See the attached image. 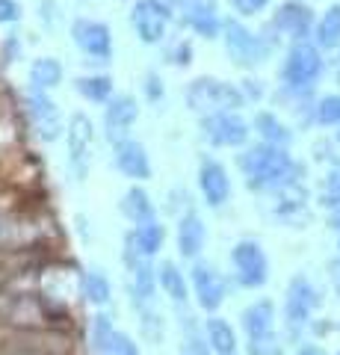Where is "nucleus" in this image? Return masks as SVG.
Segmentation results:
<instances>
[{
    "instance_id": "obj_1",
    "label": "nucleus",
    "mask_w": 340,
    "mask_h": 355,
    "mask_svg": "<svg viewBox=\"0 0 340 355\" xmlns=\"http://www.w3.org/2000/svg\"><path fill=\"white\" fill-rule=\"evenodd\" d=\"M237 169L243 172L246 187L255 193H276L281 187L305 178V166L293 160L290 148H278L269 142H258L237 154Z\"/></svg>"
},
{
    "instance_id": "obj_2",
    "label": "nucleus",
    "mask_w": 340,
    "mask_h": 355,
    "mask_svg": "<svg viewBox=\"0 0 340 355\" xmlns=\"http://www.w3.org/2000/svg\"><path fill=\"white\" fill-rule=\"evenodd\" d=\"M320 291L308 275L296 272L287 282V291H284V335L293 343H302V335L311 329L314 311L320 308Z\"/></svg>"
},
{
    "instance_id": "obj_3",
    "label": "nucleus",
    "mask_w": 340,
    "mask_h": 355,
    "mask_svg": "<svg viewBox=\"0 0 340 355\" xmlns=\"http://www.w3.org/2000/svg\"><path fill=\"white\" fill-rule=\"evenodd\" d=\"M325 74V60L323 51L316 48L314 42H296L287 48L281 60V86L293 89V92H311V89L320 83V77Z\"/></svg>"
},
{
    "instance_id": "obj_4",
    "label": "nucleus",
    "mask_w": 340,
    "mask_h": 355,
    "mask_svg": "<svg viewBox=\"0 0 340 355\" xmlns=\"http://www.w3.org/2000/svg\"><path fill=\"white\" fill-rule=\"evenodd\" d=\"M222 42H225L228 57H231L234 65H240V69H258V65L267 62L272 57V51L278 48L263 30L260 33L249 30L240 18H225Z\"/></svg>"
},
{
    "instance_id": "obj_5",
    "label": "nucleus",
    "mask_w": 340,
    "mask_h": 355,
    "mask_svg": "<svg viewBox=\"0 0 340 355\" xmlns=\"http://www.w3.org/2000/svg\"><path fill=\"white\" fill-rule=\"evenodd\" d=\"M186 104L193 113L211 116V113H228V110H243L249 101L243 95V89L219 80V77H195L186 86Z\"/></svg>"
},
{
    "instance_id": "obj_6",
    "label": "nucleus",
    "mask_w": 340,
    "mask_h": 355,
    "mask_svg": "<svg viewBox=\"0 0 340 355\" xmlns=\"http://www.w3.org/2000/svg\"><path fill=\"white\" fill-rule=\"evenodd\" d=\"M122 263H125V272H127V296H130V305L157 302V266H154V258H148L145 252H139L134 237H130V231L125 234Z\"/></svg>"
},
{
    "instance_id": "obj_7",
    "label": "nucleus",
    "mask_w": 340,
    "mask_h": 355,
    "mask_svg": "<svg viewBox=\"0 0 340 355\" xmlns=\"http://www.w3.org/2000/svg\"><path fill=\"white\" fill-rule=\"evenodd\" d=\"M314 27H316V15L311 3H305V0H284V3H278L276 12H272L263 33L276 44L278 42L296 44V42H311Z\"/></svg>"
},
{
    "instance_id": "obj_8",
    "label": "nucleus",
    "mask_w": 340,
    "mask_h": 355,
    "mask_svg": "<svg viewBox=\"0 0 340 355\" xmlns=\"http://www.w3.org/2000/svg\"><path fill=\"white\" fill-rule=\"evenodd\" d=\"M199 130L202 139L213 148H246L251 137V121L240 116V110H228V113L202 116Z\"/></svg>"
},
{
    "instance_id": "obj_9",
    "label": "nucleus",
    "mask_w": 340,
    "mask_h": 355,
    "mask_svg": "<svg viewBox=\"0 0 340 355\" xmlns=\"http://www.w3.org/2000/svg\"><path fill=\"white\" fill-rule=\"evenodd\" d=\"M231 275L237 287L246 291H260L269 282V258L258 240H240L231 249Z\"/></svg>"
},
{
    "instance_id": "obj_10",
    "label": "nucleus",
    "mask_w": 340,
    "mask_h": 355,
    "mask_svg": "<svg viewBox=\"0 0 340 355\" xmlns=\"http://www.w3.org/2000/svg\"><path fill=\"white\" fill-rule=\"evenodd\" d=\"M172 18H175V9L169 0H136L130 6V27H134L142 44L166 42V30Z\"/></svg>"
},
{
    "instance_id": "obj_11",
    "label": "nucleus",
    "mask_w": 340,
    "mask_h": 355,
    "mask_svg": "<svg viewBox=\"0 0 340 355\" xmlns=\"http://www.w3.org/2000/svg\"><path fill=\"white\" fill-rule=\"evenodd\" d=\"M190 282H193V296L204 314H216L222 308L225 296H228V279L216 270L211 261H195L190 270Z\"/></svg>"
},
{
    "instance_id": "obj_12",
    "label": "nucleus",
    "mask_w": 340,
    "mask_h": 355,
    "mask_svg": "<svg viewBox=\"0 0 340 355\" xmlns=\"http://www.w3.org/2000/svg\"><path fill=\"white\" fill-rule=\"evenodd\" d=\"M92 119L86 113H71L69 125H65V148H69V166L78 181L89 175V160H92Z\"/></svg>"
},
{
    "instance_id": "obj_13",
    "label": "nucleus",
    "mask_w": 340,
    "mask_h": 355,
    "mask_svg": "<svg viewBox=\"0 0 340 355\" xmlns=\"http://www.w3.org/2000/svg\"><path fill=\"white\" fill-rule=\"evenodd\" d=\"M27 119L42 142H57L65 130L60 107L53 104V98L48 92H42V89H30L27 92Z\"/></svg>"
},
{
    "instance_id": "obj_14",
    "label": "nucleus",
    "mask_w": 340,
    "mask_h": 355,
    "mask_svg": "<svg viewBox=\"0 0 340 355\" xmlns=\"http://www.w3.org/2000/svg\"><path fill=\"white\" fill-rule=\"evenodd\" d=\"M71 39L80 48L83 57H89L95 62H109V57H113V33H109L104 21L78 18L71 24Z\"/></svg>"
},
{
    "instance_id": "obj_15",
    "label": "nucleus",
    "mask_w": 340,
    "mask_h": 355,
    "mask_svg": "<svg viewBox=\"0 0 340 355\" xmlns=\"http://www.w3.org/2000/svg\"><path fill=\"white\" fill-rule=\"evenodd\" d=\"M139 119V104L134 95H113L109 101L104 104V137L107 142H118L130 139V130H134Z\"/></svg>"
},
{
    "instance_id": "obj_16",
    "label": "nucleus",
    "mask_w": 340,
    "mask_h": 355,
    "mask_svg": "<svg viewBox=\"0 0 340 355\" xmlns=\"http://www.w3.org/2000/svg\"><path fill=\"white\" fill-rule=\"evenodd\" d=\"M199 193L204 198L207 207H225L228 198H231V178H228V169L216 157H204L199 160Z\"/></svg>"
},
{
    "instance_id": "obj_17",
    "label": "nucleus",
    "mask_w": 340,
    "mask_h": 355,
    "mask_svg": "<svg viewBox=\"0 0 340 355\" xmlns=\"http://www.w3.org/2000/svg\"><path fill=\"white\" fill-rule=\"evenodd\" d=\"M272 198H276V202H272V214H276V219L287 222V225H299V222L308 216L311 196H308V187L302 181L281 187V190L272 193Z\"/></svg>"
},
{
    "instance_id": "obj_18",
    "label": "nucleus",
    "mask_w": 340,
    "mask_h": 355,
    "mask_svg": "<svg viewBox=\"0 0 340 355\" xmlns=\"http://www.w3.org/2000/svg\"><path fill=\"white\" fill-rule=\"evenodd\" d=\"M113 163L130 181H148L151 178V157H148L145 146L136 139H125V142H118V146H113Z\"/></svg>"
},
{
    "instance_id": "obj_19",
    "label": "nucleus",
    "mask_w": 340,
    "mask_h": 355,
    "mask_svg": "<svg viewBox=\"0 0 340 355\" xmlns=\"http://www.w3.org/2000/svg\"><path fill=\"white\" fill-rule=\"evenodd\" d=\"M175 243H178V254L184 261H199V254L204 252V243H207V228H204V219L195 210L178 219Z\"/></svg>"
},
{
    "instance_id": "obj_20",
    "label": "nucleus",
    "mask_w": 340,
    "mask_h": 355,
    "mask_svg": "<svg viewBox=\"0 0 340 355\" xmlns=\"http://www.w3.org/2000/svg\"><path fill=\"white\" fill-rule=\"evenodd\" d=\"M251 130L260 137V142H269V146H278V148H290L296 139L293 128L278 113H272V110H258L255 119H251Z\"/></svg>"
},
{
    "instance_id": "obj_21",
    "label": "nucleus",
    "mask_w": 340,
    "mask_h": 355,
    "mask_svg": "<svg viewBox=\"0 0 340 355\" xmlns=\"http://www.w3.org/2000/svg\"><path fill=\"white\" fill-rule=\"evenodd\" d=\"M240 329L246 331V338H260L276 331V302L272 299H255L243 308L240 314Z\"/></svg>"
},
{
    "instance_id": "obj_22",
    "label": "nucleus",
    "mask_w": 340,
    "mask_h": 355,
    "mask_svg": "<svg viewBox=\"0 0 340 355\" xmlns=\"http://www.w3.org/2000/svg\"><path fill=\"white\" fill-rule=\"evenodd\" d=\"M157 284H160V291L172 299V305L190 302V284H186V275L175 261H160L157 263Z\"/></svg>"
},
{
    "instance_id": "obj_23",
    "label": "nucleus",
    "mask_w": 340,
    "mask_h": 355,
    "mask_svg": "<svg viewBox=\"0 0 340 355\" xmlns=\"http://www.w3.org/2000/svg\"><path fill=\"white\" fill-rule=\"evenodd\" d=\"M202 329H204V338H207V343H211V349L216 355H237L240 340H237V331H234V326L228 323V320L211 314L202 323Z\"/></svg>"
},
{
    "instance_id": "obj_24",
    "label": "nucleus",
    "mask_w": 340,
    "mask_h": 355,
    "mask_svg": "<svg viewBox=\"0 0 340 355\" xmlns=\"http://www.w3.org/2000/svg\"><path fill=\"white\" fill-rule=\"evenodd\" d=\"M122 214L125 219H130L134 225H142V222H151V219H157V207L154 202H151V196L142 190V187H130V190L122 196Z\"/></svg>"
},
{
    "instance_id": "obj_25",
    "label": "nucleus",
    "mask_w": 340,
    "mask_h": 355,
    "mask_svg": "<svg viewBox=\"0 0 340 355\" xmlns=\"http://www.w3.org/2000/svg\"><path fill=\"white\" fill-rule=\"evenodd\" d=\"M80 293L89 305L104 308V305H109V299H113V284H109V279L98 266H89V270L80 272Z\"/></svg>"
},
{
    "instance_id": "obj_26",
    "label": "nucleus",
    "mask_w": 340,
    "mask_h": 355,
    "mask_svg": "<svg viewBox=\"0 0 340 355\" xmlns=\"http://www.w3.org/2000/svg\"><path fill=\"white\" fill-rule=\"evenodd\" d=\"M314 44L320 51H340V3H332L316 18Z\"/></svg>"
},
{
    "instance_id": "obj_27",
    "label": "nucleus",
    "mask_w": 340,
    "mask_h": 355,
    "mask_svg": "<svg viewBox=\"0 0 340 355\" xmlns=\"http://www.w3.org/2000/svg\"><path fill=\"white\" fill-rule=\"evenodd\" d=\"M62 83V62L53 57H39L30 65V89H42V92H51Z\"/></svg>"
},
{
    "instance_id": "obj_28",
    "label": "nucleus",
    "mask_w": 340,
    "mask_h": 355,
    "mask_svg": "<svg viewBox=\"0 0 340 355\" xmlns=\"http://www.w3.org/2000/svg\"><path fill=\"white\" fill-rule=\"evenodd\" d=\"M136 311V320H139V331L142 338H145L148 343H163V338H166V317L157 311L154 302L148 305H134Z\"/></svg>"
},
{
    "instance_id": "obj_29",
    "label": "nucleus",
    "mask_w": 340,
    "mask_h": 355,
    "mask_svg": "<svg viewBox=\"0 0 340 355\" xmlns=\"http://www.w3.org/2000/svg\"><path fill=\"white\" fill-rule=\"evenodd\" d=\"M130 237H134L139 252H145L148 258H154V254L163 249V243H166V228H163L157 219H151V222H142V225H134Z\"/></svg>"
},
{
    "instance_id": "obj_30",
    "label": "nucleus",
    "mask_w": 340,
    "mask_h": 355,
    "mask_svg": "<svg viewBox=\"0 0 340 355\" xmlns=\"http://www.w3.org/2000/svg\"><path fill=\"white\" fill-rule=\"evenodd\" d=\"M74 89L92 104H107L113 98V80L107 74H83L74 80Z\"/></svg>"
},
{
    "instance_id": "obj_31",
    "label": "nucleus",
    "mask_w": 340,
    "mask_h": 355,
    "mask_svg": "<svg viewBox=\"0 0 340 355\" xmlns=\"http://www.w3.org/2000/svg\"><path fill=\"white\" fill-rule=\"evenodd\" d=\"M316 202H320L325 210L340 207V157H334L328 163V172L320 184V193H316Z\"/></svg>"
},
{
    "instance_id": "obj_32",
    "label": "nucleus",
    "mask_w": 340,
    "mask_h": 355,
    "mask_svg": "<svg viewBox=\"0 0 340 355\" xmlns=\"http://www.w3.org/2000/svg\"><path fill=\"white\" fill-rule=\"evenodd\" d=\"M314 119H316V125L320 128H340V92L316 98Z\"/></svg>"
},
{
    "instance_id": "obj_33",
    "label": "nucleus",
    "mask_w": 340,
    "mask_h": 355,
    "mask_svg": "<svg viewBox=\"0 0 340 355\" xmlns=\"http://www.w3.org/2000/svg\"><path fill=\"white\" fill-rule=\"evenodd\" d=\"M246 355H287V349L278 331H269L260 338H246Z\"/></svg>"
},
{
    "instance_id": "obj_34",
    "label": "nucleus",
    "mask_w": 340,
    "mask_h": 355,
    "mask_svg": "<svg viewBox=\"0 0 340 355\" xmlns=\"http://www.w3.org/2000/svg\"><path fill=\"white\" fill-rule=\"evenodd\" d=\"M95 355H139V347H136V340L130 338V335H125V331L116 329Z\"/></svg>"
},
{
    "instance_id": "obj_35",
    "label": "nucleus",
    "mask_w": 340,
    "mask_h": 355,
    "mask_svg": "<svg viewBox=\"0 0 340 355\" xmlns=\"http://www.w3.org/2000/svg\"><path fill=\"white\" fill-rule=\"evenodd\" d=\"M175 9V18L184 21L186 15L195 12H219V0H169Z\"/></svg>"
},
{
    "instance_id": "obj_36",
    "label": "nucleus",
    "mask_w": 340,
    "mask_h": 355,
    "mask_svg": "<svg viewBox=\"0 0 340 355\" xmlns=\"http://www.w3.org/2000/svg\"><path fill=\"white\" fill-rule=\"evenodd\" d=\"M116 331L113 326V317H107V314H98L92 317V331H89V343H92V352H98L107 343V338Z\"/></svg>"
},
{
    "instance_id": "obj_37",
    "label": "nucleus",
    "mask_w": 340,
    "mask_h": 355,
    "mask_svg": "<svg viewBox=\"0 0 340 355\" xmlns=\"http://www.w3.org/2000/svg\"><path fill=\"white\" fill-rule=\"evenodd\" d=\"M181 355H216V352L211 349V343L204 338V329H202V331H193V335H184Z\"/></svg>"
},
{
    "instance_id": "obj_38",
    "label": "nucleus",
    "mask_w": 340,
    "mask_h": 355,
    "mask_svg": "<svg viewBox=\"0 0 340 355\" xmlns=\"http://www.w3.org/2000/svg\"><path fill=\"white\" fill-rule=\"evenodd\" d=\"M142 92H145V98L151 104H160L163 98H166V86H163V77L157 71H148L145 74V83H142Z\"/></svg>"
},
{
    "instance_id": "obj_39",
    "label": "nucleus",
    "mask_w": 340,
    "mask_h": 355,
    "mask_svg": "<svg viewBox=\"0 0 340 355\" xmlns=\"http://www.w3.org/2000/svg\"><path fill=\"white\" fill-rule=\"evenodd\" d=\"M169 62L172 65H178V69H186V65L193 62V42H186V39H181V42H175L172 48H169Z\"/></svg>"
},
{
    "instance_id": "obj_40",
    "label": "nucleus",
    "mask_w": 340,
    "mask_h": 355,
    "mask_svg": "<svg viewBox=\"0 0 340 355\" xmlns=\"http://www.w3.org/2000/svg\"><path fill=\"white\" fill-rule=\"evenodd\" d=\"M193 196L186 193V190H172V196H169V214H175V216H184V214H193Z\"/></svg>"
},
{
    "instance_id": "obj_41",
    "label": "nucleus",
    "mask_w": 340,
    "mask_h": 355,
    "mask_svg": "<svg viewBox=\"0 0 340 355\" xmlns=\"http://www.w3.org/2000/svg\"><path fill=\"white\" fill-rule=\"evenodd\" d=\"M272 3V0H231V6L237 9L240 15H258V12H263V9H267Z\"/></svg>"
},
{
    "instance_id": "obj_42",
    "label": "nucleus",
    "mask_w": 340,
    "mask_h": 355,
    "mask_svg": "<svg viewBox=\"0 0 340 355\" xmlns=\"http://www.w3.org/2000/svg\"><path fill=\"white\" fill-rule=\"evenodd\" d=\"M21 18V6L15 0H0V24H15Z\"/></svg>"
},
{
    "instance_id": "obj_43",
    "label": "nucleus",
    "mask_w": 340,
    "mask_h": 355,
    "mask_svg": "<svg viewBox=\"0 0 340 355\" xmlns=\"http://www.w3.org/2000/svg\"><path fill=\"white\" fill-rule=\"evenodd\" d=\"M240 89H243L246 101H260L263 98V86H260V80H255V77H246V80L240 83Z\"/></svg>"
},
{
    "instance_id": "obj_44",
    "label": "nucleus",
    "mask_w": 340,
    "mask_h": 355,
    "mask_svg": "<svg viewBox=\"0 0 340 355\" xmlns=\"http://www.w3.org/2000/svg\"><path fill=\"white\" fill-rule=\"evenodd\" d=\"M328 282H332L334 296L340 299V254H337V258L328 261Z\"/></svg>"
},
{
    "instance_id": "obj_45",
    "label": "nucleus",
    "mask_w": 340,
    "mask_h": 355,
    "mask_svg": "<svg viewBox=\"0 0 340 355\" xmlns=\"http://www.w3.org/2000/svg\"><path fill=\"white\" fill-rule=\"evenodd\" d=\"M296 355H328V352L320 347V343H308V340H305V343H299Z\"/></svg>"
},
{
    "instance_id": "obj_46",
    "label": "nucleus",
    "mask_w": 340,
    "mask_h": 355,
    "mask_svg": "<svg viewBox=\"0 0 340 355\" xmlns=\"http://www.w3.org/2000/svg\"><path fill=\"white\" fill-rule=\"evenodd\" d=\"M15 53H21V44H18L15 36H9V39H6V62H12Z\"/></svg>"
},
{
    "instance_id": "obj_47",
    "label": "nucleus",
    "mask_w": 340,
    "mask_h": 355,
    "mask_svg": "<svg viewBox=\"0 0 340 355\" xmlns=\"http://www.w3.org/2000/svg\"><path fill=\"white\" fill-rule=\"evenodd\" d=\"M325 225L332 228V231H340V207L328 210V219H325Z\"/></svg>"
},
{
    "instance_id": "obj_48",
    "label": "nucleus",
    "mask_w": 340,
    "mask_h": 355,
    "mask_svg": "<svg viewBox=\"0 0 340 355\" xmlns=\"http://www.w3.org/2000/svg\"><path fill=\"white\" fill-rule=\"evenodd\" d=\"M332 69H334V80H337V86H340V51H337V57L332 60Z\"/></svg>"
},
{
    "instance_id": "obj_49",
    "label": "nucleus",
    "mask_w": 340,
    "mask_h": 355,
    "mask_svg": "<svg viewBox=\"0 0 340 355\" xmlns=\"http://www.w3.org/2000/svg\"><path fill=\"white\" fill-rule=\"evenodd\" d=\"M334 142H337V146H340V128H337V133H334Z\"/></svg>"
},
{
    "instance_id": "obj_50",
    "label": "nucleus",
    "mask_w": 340,
    "mask_h": 355,
    "mask_svg": "<svg viewBox=\"0 0 340 355\" xmlns=\"http://www.w3.org/2000/svg\"><path fill=\"white\" fill-rule=\"evenodd\" d=\"M337 252H340V237H337Z\"/></svg>"
},
{
    "instance_id": "obj_51",
    "label": "nucleus",
    "mask_w": 340,
    "mask_h": 355,
    "mask_svg": "<svg viewBox=\"0 0 340 355\" xmlns=\"http://www.w3.org/2000/svg\"><path fill=\"white\" fill-rule=\"evenodd\" d=\"M334 355H340V349H337V352H334Z\"/></svg>"
}]
</instances>
